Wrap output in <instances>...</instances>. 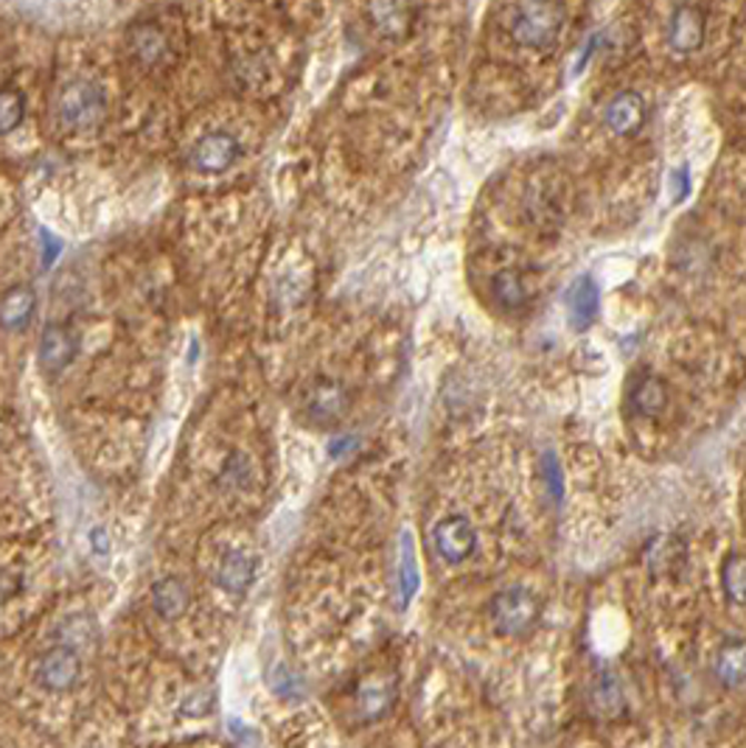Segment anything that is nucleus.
Here are the masks:
<instances>
[{
	"label": "nucleus",
	"instance_id": "nucleus-1",
	"mask_svg": "<svg viewBox=\"0 0 746 748\" xmlns=\"http://www.w3.org/2000/svg\"><path fill=\"white\" fill-rule=\"evenodd\" d=\"M503 20L517 46L547 48L565 29L567 9L558 3H514L503 9Z\"/></svg>",
	"mask_w": 746,
	"mask_h": 748
},
{
	"label": "nucleus",
	"instance_id": "nucleus-2",
	"mask_svg": "<svg viewBox=\"0 0 746 748\" xmlns=\"http://www.w3.org/2000/svg\"><path fill=\"white\" fill-rule=\"evenodd\" d=\"M53 116H57L59 127L71 129V132L96 129L107 116L105 90L90 79H71L57 90Z\"/></svg>",
	"mask_w": 746,
	"mask_h": 748
},
{
	"label": "nucleus",
	"instance_id": "nucleus-3",
	"mask_svg": "<svg viewBox=\"0 0 746 748\" xmlns=\"http://www.w3.org/2000/svg\"><path fill=\"white\" fill-rule=\"evenodd\" d=\"M488 620L503 637H528L541 620V600L525 586H508L488 602Z\"/></svg>",
	"mask_w": 746,
	"mask_h": 748
},
{
	"label": "nucleus",
	"instance_id": "nucleus-4",
	"mask_svg": "<svg viewBox=\"0 0 746 748\" xmlns=\"http://www.w3.org/2000/svg\"><path fill=\"white\" fill-rule=\"evenodd\" d=\"M306 418L320 429H331L351 410V392L340 379H315L304 398Z\"/></svg>",
	"mask_w": 746,
	"mask_h": 748
},
{
	"label": "nucleus",
	"instance_id": "nucleus-5",
	"mask_svg": "<svg viewBox=\"0 0 746 748\" xmlns=\"http://www.w3.org/2000/svg\"><path fill=\"white\" fill-rule=\"evenodd\" d=\"M34 678L42 690L57 692V696L77 690L79 678H82V656L68 645H53L37 661Z\"/></svg>",
	"mask_w": 746,
	"mask_h": 748
},
{
	"label": "nucleus",
	"instance_id": "nucleus-6",
	"mask_svg": "<svg viewBox=\"0 0 746 748\" xmlns=\"http://www.w3.org/2000/svg\"><path fill=\"white\" fill-rule=\"evenodd\" d=\"M241 158V143L230 132H208L191 147L189 166L200 174H225Z\"/></svg>",
	"mask_w": 746,
	"mask_h": 748
},
{
	"label": "nucleus",
	"instance_id": "nucleus-7",
	"mask_svg": "<svg viewBox=\"0 0 746 748\" xmlns=\"http://www.w3.org/2000/svg\"><path fill=\"white\" fill-rule=\"evenodd\" d=\"M79 357V337L73 333L71 326L66 322H48L42 328L40 346H37V359H40V370L48 376H59L73 365Z\"/></svg>",
	"mask_w": 746,
	"mask_h": 748
},
{
	"label": "nucleus",
	"instance_id": "nucleus-8",
	"mask_svg": "<svg viewBox=\"0 0 746 748\" xmlns=\"http://www.w3.org/2000/svg\"><path fill=\"white\" fill-rule=\"evenodd\" d=\"M396 698H399V681L394 676H388V672L365 676L357 687V696H354L357 718L362 724L382 720L396 707Z\"/></svg>",
	"mask_w": 746,
	"mask_h": 748
},
{
	"label": "nucleus",
	"instance_id": "nucleus-9",
	"mask_svg": "<svg viewBox=\"0 0 746 748\" xmlns=\"http://www.w3.org/2000/svg\"><path fill=\"white\" fill-rule=\"evenodd\" d=\"M432 543L435 552L441 556L447 564H464L466 558L475 552L477 532L466 516H444L438 525L432 527Z\"/></svg>",
	"mask_w": 746,
	"mask_h": 748
},
{
	"label": "nucleus",
	"instance_id": "nucleus-10",
	"mask_svg": "<svg viewBox=\"0 0 746 748\" xmlns=\"http://www.w3.org/2000/svg\"><path fill=\"white\" fill-rule=\"evenodd\" d=\"M707 20L699 7H676L668 18V29H665V40H668L670 51L690 53L705 42Z\"/></svg>",
	"mask_w": 746,
	"mask_h": 748
},
{
	"label": "nucleus",
	"instance_id": "nucleus-11",
	"mask_svg": "<svg viewBox=\"0 0 746 748\" xmlns=\"http://www.w3.org/2000/svg\"><path fill=\"white\" fill-rule=\"evenodd\" d=\"M646 99L635 90H620L604 107V123L615 134H635L646 123Z\"/></svg>",
	"mask_w": 746,
	"mask_h": 748
},
{
	"label": "nucleus",
	"instance_id": "nucleus-12",
	"mask_svg": "<svg viewBox=\"0 0 746 748\" xmlns=\"http://www.w3.org/2000/svg\"><path fill=\"white\" fill-rule=\"evenodd\" d=\"M256 558L247 556L241 550H228L217 564V572H213V580L222 591L228 595L241 597L250 591V586L256 584Z\"/></svg>",
	"mask_w": 746,
	"mask_h": 748
},
{
	"label": "nucleus",
	"instance_id": "nucleus-13",
	"mask_svg": "<svg viewBox=\"0 0 746 748\" xmlns=\"http://www.w3.org/2000/svg\"><path fill=\"white\" fill-rule=\"evenodd\" d=\"M567 317H570V326L576 331H587L595 320H598L600 311V292L598 283L589 276H581L573 281V287L567 289Z\"/></svg>",
	"mask_w": 746,
	"mask_h": 748
},
{
	"label": "nucleus",
	"instance_id": "nucleus-14",
	"mask_svg": "<svg viewBox=\"0 0 746 748\" xmlns=\"http://www.w3.org/2000/svg\"><path fill=\"white\" fill-rule=\"evenodd\" d=\"M37 315V292L26 283L9 287L0 295V328L3 331H26Z\"/></svg>",
	"mask_w": 746,
	"mask_h": 748
},
{
	"label": "nucleus",
	"instance_id": "nucleus-15",
	"mask_svg": "<svg viewBox=\"0 0 746 748\" xmlns=\"http://www.w3.org/2000/svg\"><path fill=\"white\" fill-rule=\"evenodd\" d=\"M191 606V591L186 586V580L177 578V575H166L158 584L152 586V608L155 615L166 622L180 620Z\"/></svg>",
	"mask_w": 746,
	"mask_h": 748
},
{
	"label": "nucleus",
	"instance_id": "nucleus-16",
	"mask_svg": "<svg viewBox=\"0 0 746 748\" xmlns=\"http://www.w3.org/2000/svg\"><path fill=\"white\" fill-rule=\"evenodd\" d=\"M713 676L722 687L735 690V687L746 685V639L733 637L718 648L716 659H713Z\"/></svg>",
	"mask_w": 746,
	"mask_h": 748
},
{
	"label": "nucleus",
	"instance_id": "nucleus-17",
	"mask_svg": "<svg viewBox=\"0 0 746 748\" xmlns=\"http://www.w3.org/2000/svg\"><path fill=\"white\" fill-rule=\"evenodd\" d=\"M631 407L640 418H657L668 407V385L659 376H640L631 387Z\"/></svg>",
	"mask_w": 746,
	"mask_h": 748
},
{
	"label": "nucleus",
	"instance_id": "nucleus-18",
	"mask_svg": "<svg viewBox=\"0 0 746 748\" xmlns=\"http://www.w3.org/2000/svg\"><path fill=\"white\" fill-rule=\"evenodd\" d=\"M166 46H169V42H166L163 31H160L158 26L141 23L132 29L130 48H132V53L141 59V62H147V64L160 62V59L166 57Z\"/></svg>",
	"mask_w": 746,
	"mask_h": 748
},
{
	"label": "nucleus",
	"instance_id": "nucleus-19",
	"mask_svg": "<svg viewBox=\"0 0 746 748\" xmlns=\"http://www.w3.org/2000/svg\"><path fill=\"white\" fill-rule=\"evenodd\" d=\"M722 586L733 606H746V556L733 552L722 564Z\"/></svg>",
	"mask_w": 746,
	"mask_h": 748
},
{
	"label": "nucleus",
	"instance_id": "nucleus-20",
	"mask_svg": "<svg viewBox=\"0 0 746 748\" xmlns=\"http://www.w3.org/2000/svg\"><path fill=\"white\" fill-rule=\"evenodd\" d=\"M593 707L598 709L600 715H606V718H617V715L624 712V692H620L617 678L609 676V672L598 676V681H595Z\"/></svg>",
	"mask_w": 746,
	"mask_h": 748
},
{
	"label": "nucleus",
	"instance_id": "nucleus-21",
	"mask_svg": "<svg viewBox=\"0 0 746 748\" xmlns=\"http://www.w3.org/2000/svg\"><path fill=\"white\" fill-rule=\"evenodd\" d=\"M491 289L497 303L508 311H517L528 303V287H525V281L517 272H500V276L494 278Z\"/></svg>",
	"mask_w": 746,
	"mask_h": 748
},
{
	"label": "nucleus",
	"instance_id": "nucleus-22",
	"mask_svg": "<svg viewBox=\"0 0 746 748\" xmlns=\"http://www.w3.org/2000/svg\"><path fill=\"white\" fill-rule=\"evenodd\" d=\"M26 118V96L14 88H0V134H12Z\"/></svg>",
	"mask_w": 746,
	"mask_h": 748
},
{
	"label": "nucleus",
	"instance_id": "nucleus-23",
	"mask_svg": "<svg viewBox=\"0 0 746 748\" xmlns=\"http://www.w3.org/2000/svg\"><path fill=\"white\" fill-rule=\"evenodd\" d=\"M377 29L388 31V34H396V31L405 29L410 23V9L405 7H370L368 9Z\"/></svg>",
	"mask_w": 746,
	"mask_h": 748
},
{
	"label": "nucleus",
	"instance_id": "nucleus-24",
	"mask_svg": "<svg viewBox=\"0 0 746 748\" xmlns=\"http://www.w3.org/2000/svg\"><path fill=\"white\" fill-rule=\"evenodd\" d=\"M418 586V572H416V558H412V541L405 532V541H401V602L410 600L416 595Z\"/></svg>",
	"mask_w": 746,
	"mask_h": 748
},
{
	"label": "nucleus",
	"instance_id": "nucleus-25",
	"mask_svg": "<svg viewBox=\"0 0 746 748\" xmlns=\"http://www.w3.org/2000/svg\"><path fill=\"white\" fill-rule=\"evenodd\" d=\"M541 468H545V486H547V491H550L553 502H561V493H565V477H561V466H558L553 451H547L545 460H541Z\"/></svg>",
	"mask_w": 746,
	"mask_h": 748
},
{
	"label": "nucleus",
	"instance_id": "nucleus-26",
	"mask_svg": "<svg viewBox=\"0 0 746 748\" xmlns=\"http://www.w3.org/2000/svg\"><path fill=\"white\" fill-rule=\"evenodd\" d=\"M90 547H93L96 556H110V536H107L105 527L90 530Z\"/></svg>",
	"mask_w": 746,
	"mask_h": 748
},
{
	"label": "nucleus",
	"instance_id": "nucleus-27",
	"mask_svg": "<svg viewBox=\"0 0 746 748\" xmlns=\"http://www.w3.org/2000/svg\"><path fill=\"white\" fill-rule=\"evenodd\" d=\"M191 701H197L195 696L189 698V701H182V707H180V712L182 715H191V718H197V709H191ZM200 709H202V715H208V712H213V696H200Z\"/></svg>",
	"mask_w": 746,
	"mask_h": 748
}]
</instances>
